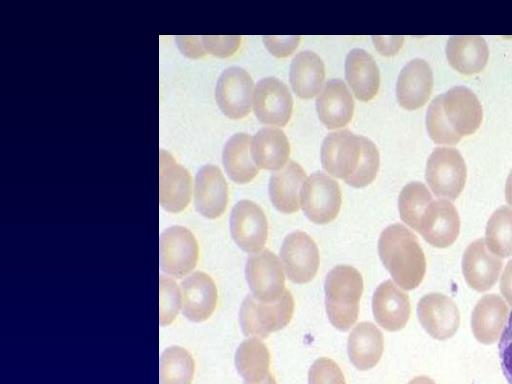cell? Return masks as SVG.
<instances>
[{
	"instance_id": "obj_1",
	"label": "cell",
	"mask_w": 512,
	"mask_h": 384,
	"mask_svg": "<svg viewBox=\"0 0 512 384\" xmlns=\"http://www.w3.org/2000/svg\"><path fill=\"white\" fill-rule=\"evenodd\" d=\"M323 168L352 187L369 185L376 177L379 152L367 137L347 129L330 132L321 146Z\"/></svg>"
},
{
	"instance_id": "obj_2",
	"label": "cell",
	"mask_w": 512,
	"mask_h": 384,
	"mask_svg": "<svg viewBox=\"0 0 512 384\" xmlns=\"http://www.w3.org/2000/svg\"><path fill=\"white\" fill-rule=\"evenodd\" d=\"M381 262L404 290L418 287L426 272L425 254L413 232L402 224L386 227L378 240Z\"/></svg>"
},
{
	"instance_id": "obj_3",
	"label": "cell",
	"mask_w": 512,
	"mask_h": 384,
	"mask_svg": "<svg viewBox=\"0 0 512 384\" xmlns=\"http://www.w3.org/2000/svg\"><path fill=\"white\" fill-rule=\"evenodd\" d=\"M363 286L362 275L352 266L337 265L328 272L324 283L325 307L336 329L347 331L356 322Z\"/></svg>"
},
{
	"instance_id": "obj_4",
	"label": "cell",
	"mask_w": 512,
	"mask_h": 384,
	"mask_svg": "<svg viewBox=\"0 0 512 384\" xmlns=\"http://www.w3.org/2000/svg\"><path fill=\"white\" fill-rule=\"evenodd\" d=\"M294 300L291 293L277 301L264 302L249 294L243 300L239 311V322L245 336L266 338L272 332L287 326L292 319Z\"/></svg>"
},
{
	"instance_id": "obj_5",
	"label": "cell",
	"mask_w": 512,
	"mask_h": 384,
	"mask_svg": "<svg viewBox=\"0 0 512 384\" xmlns=\"http://www.w3.org/2000/svg\"><path fill=\"white\" fill-rule=\"evenodd\" d=\"M425 176L436 196L455 200L465 186L467 168L457 149L437 147L427 160Z\"/></svg>"
},
{
	"instance_id": "obj_6",
	"label": "cell",
	"mask_w": 512,
	"mask_h": 384,
	"mask_svg": "<svg viewBox=\"0 0 512 384\" xmlns=\"http://www.w3.org/2000/svg\"><path fill=\"white\" fill-rule=\"evenodd\" d=\"M300 202L312 222L327 224L333 221L341 207L338 182L321 171L312 173L303 185Z\"/></svg>"
},
{
	"instance_id": "obj_7",
	"label": "cell",
	"mask_w": 512,
	"mask_h": 384,
	"mask_svg": "<svg viewBox=\"0 0 512 384\" xmlns=\"http://www.w3.org/2000/svg\"><path fill=\"white\" fill-rule=\"evenodd\" d=\"M161 270L173 277L191 272L198 260V244L193 233L183 226H171L160 235Z\"/></svg>"
},
{
	"instance_id": "obj_8",
	"label": "cell",
	"mask_w": 512,
	"mask_h": 384,
	"mask_svg": "<svg viewBox=\"0 0 512 384\" xmlns=\"http://www.w3.org/2000/svg\"><path fill=\"white\" fill-rule=\"evenodd\" d=\"M245 277L251 294L261 301H277L286 292L282 264L270 250L264 249L249 256Z\"/></svg>"
},
{
	"instance_id": "obj_9",
	"label": "cell",
	"mask_w": 512,
	"mask_h": 384,
	"mask_svg": "<svg viewBox=\"0 0 512 384\" xmlns=\"http://www.w3.org/2000/svg\"><path fill=\"white\" fill-rule=\"evenodd\" d=\"M438 96L445 123L454 135L461 139L479 128L482 106L470 89L456 86Z\"/></svg>"
},
{
	"instance_id": "obj_10",
	"label": "cell",
	"mask_w": 512,
	"mask_h": 384,
	"mask_svg": "<svg viewBox=\"0 0 512 384\" xmlns=\"http://www.w3.org/2000/svg\"><path fill=\"white\" fill-rule=\"evenodd\" d=\"M280 258L288 278L298 284L311 281L320 264L316 243L300 230L293 231L284 238Z\"/></svg>"
},
{
	"instance_id": "obj_11",
	"label": "cell",
	"mask_w": 512,
	"mask_h": 384,
	"mask_svg": "<svg viewBox=\"0 0 512 384\" xmlns=\"http://www.w3.org/2000/svg\"><path fill=\"white\" fill-rule=\"evenodd\" d=\"M254 84L250 74L241 67H229L218 78L216 102L225 116L240 119L251 110Z\"/></svg>"
},
{
	"instance_id": "obj_12",
	"label": "cell",
	"mask_w": 512,
	"mask_h": 384,
	"mask_svg": "<svg viewBox=\"0 0 512 384\" xmlns=\"http://www.w3.org/2000/svg\"><path fill=\"white\" fill-rule=\"evenodd\" d=\"M230 232L239 248L248 253L261 251L268 236V222L263 210L254 202H237L230 214Z\"/></svg>"
},
{
	"instance_id": "obj_13",
	"label": "cell",
	"mask_w": 512,
	"mask_h": 384,
	"mask_svg": "<svg viewBox=\"0 0 512 384\" xmlns=\"http://www.w3.org/2000/svg\"><path fill=\"white\" fill-rule=\"evenodd\" d=\"M253 109L264 124L284 126L293 109V99L285 83L275 77L259 80L254 89Z\"/></svg>"
},
{
	"instance_id": "obj_14",
	"label": "cell",
	"mask_w": 512,
	"mask_h": 384,
	"mask_svg": "<svg viewBox=\"0 0 512 384\" xmlns=\"http://www.w3.org/2000/svg\"><path fill=\"white\" fill-rule=\"evenodd\" d=\"M417 314L425 331L437 340L451 338L460 325V313L456 304L441 293L424 295L418 302Z\"/></svg>"
},
{
	"instance_id": "obj_15",
	"label": "cell",
	"mask_w": 512,
	"mask_h": 384,
	"mask_svg": "<svg viewBox=\"0 0 512 384\" xmlns=\"http://www.w3.org/2000/svg\"><path fill=\"white\" fill-rule=\"evenodd\" d=\"M159 167L160 205L168 212H181L191 198L190 174L165 150H160Z\"/></svg>"
},
{
	"instance_id": "obj_16",
	"label": "cell",
	"mask_w": 512,
	"mask_h": 384,
	"mask_svg": "<svg viewBox=\"0 0 512 384\" xmlns=\"http://www.w3.org/2000/svg\"><path fill=\"white\" fill-rule=\"evenodd\" d=\"M418 232L430 245L446 248L460 232V218L455 206L447 199L433 200L426 209Z\"/></svg>"
},
{
	"instance_id": "obj_17",
	"label": "cell",
	"mask_w": 512,
	"mask_h": 384,
	"mask_svg": "<svg viewBox=\"0 0 512 384\" xmlns=\"http://www.w3.org/2000/svg\"><path fill=\"white\" fill-rule=\"evenodd\" d=\"M194 203L204 217L215 219L226 210L228 186L219 167L212 164L202 166L195 177Z\"/></svg>"
},
{
	"instance_id": "obj_18",
	"label": "cell",
	"mask_w": 512,
	"mask_h": 384,
	"mask_svg": "<svg viewBox=\"0 0 512 384\" xmlns=\"http://www.w3.org/2000/svg\"><path fill=\"white\" fill-rule=\"evenodd\" d=\"M501 268V259L488 249L484 239L473 241L463 254L464 278L476 291L484 292L492 288L498 280Z\"/></svg>"
},
{
	"instance_id": "obj_19",
	"label": "cell",
	"mask_w": 512,
	"mask_h": 384,
	"mask_svg": "<svg viewBox=\"0 0 512 384\" xmlns=\"http://www.w3.org/2000/svg\"><path fill=\"white\" fill-rule=\"evenodd\" d=\"M432 87L430 65L423 59H413L399 73L396 83L398 103L407 110L418 109L428 101Z\"/></svg>"
},
{
	"instance_id": "obj_20",
	"label": "cell",
	"mask_w": 512,
	"mask_h": 384,
	"mask_svg": "<svg viewBox=\"0 0 512 384\" xmlns=\"http://www.w3.org/2000/svg\"><path fill=\"white\" fill-rule=\"evenodd\" d=\"M372 311L376 322L385 330H401L411 313L409 297L391 280H387L373 294Z\"/></svg>"
},
{
	"instance_id": "obj_21",
	"label": "cell",
	"mask_w": 512,
	"mask_h": 384,
	"mask_svg": "<svg viewBox=\"0 0 512 384\" xmlns=\"http://www.w3.org/2000/svg\"><path fill=\"white\" fill-rule=\"evenodd\" d=\"M181 288L183 315L193 322L207 320L217 304V288L212 278L196 271L182 281Z\"/></svg>"
},
{
	"instance_id": "obj_22",
	"label": "cell",
	"mask_w": 512,
	"mask_h": 384,
	"mask_svg": "<svg viewBox=\"0 0 512 384\" xmlns=\"http://www.w3.org/2000/svg\"><path fill=\"white\" fill-rule=\"evenodd\" d=\"M316 110L321 122L328 129L347 125L354 112V100L341 79H330L316 99Z\"/></svg>"
},
{
	"instance_id": "obj_23",
	"label": "cell",
	"mask_w": 512,
	"mask_h": 384,
	"mask_svg": "<svg viewBox=\"0 0 512 384\" xmlns=\"http://www.w3.org/2000/svg\"><path fill=\"white\" fill-rule=\"evenodd\" d=\"M307 179L304 169L295 161L274 171L269 180V197L274 207L282 213L298 211L301 192Z\"/></svg>"
},
{
	"instance_id": "obj_24",
	"label": "cell",
	"mask_w": 512,
	"mask_h": 384,
	"mask_svg": "<svg viewBox=\"0 0 512 384\" xmlns=\"http://www.w3.org/2000/svg\"><path fill=\"white\" fill-rule=\"evenodd\" d=\"M345 77L354 95L361 101L371 100L378 92V66L374 58L361 48H354L347 54Z\"/></svg>"
},
{
	"instance_id": "obj_25",
	"label": "cell",
	"mask_w": 512,
	"mask_h": 384,
	"mask_svg": "<svg viewBox=\"0 0 512 384\" xmlns=\"http://www.w3.org/2000/svg\"><path fill=\"white\" fill-rule=\"evenodd\" d=\"M509 309L496 294L484 295L475 305L471 315L474 337L483 344L494 343L507 322Z\"/></svg>"
},
{
	"instance_id": "obj_26",
	"label": "cell",
	"mask_w": 512,
	"mask_h": 384,
	"mask_svg": "<svg viewBox=\"0 0 512 384\" xmlns=\"http://www.w3.org/2000/svg\"><path fill=\"white\" fill-rule=\"evenodd\" d=\"M446 55L448 62L455 70L471 75L485 67L489 50L481 36L454 35L447 41Z\"/></svg>"
},
{
	"instance_id": "obj_27",
	"label": "cell",
	"mask_w": 512,
	"mask_h": 384,
	"mask_svg": "<svg viewBox=\"0 0 512 384\" xmlns=\"http://www.w3.org/2000/svg\"><path fill=\"white\" fill-rule=\"evenodd\" d=\"M250 151L258 168L276 171L285 166L290 144L281 129L263 127L252 137Z\"/></svg>"
},
{
	"instance_id": "obj_28",
	"label": "cell",
	"mask_w": 512,
	"mask_h": 384,
	"mask_svg": "<svg viewBox=\"0 0 512 384\" xmlns=\"http://www.w3.org/2000/svg\"><path fill=\"white\" fill-rule=\"evenodd\" d=\"M383 348V334L370 322L357 324L348 337V356L359 370L373 368L379 362Z\"/></svg>"
},
{
	"instance_id": "obj_29",
	"label": "cell",
	"mask_w": 512,
	"mask_h": 384,
	"mask_svg": "<svg viewBox=\"0 0 512 384\" xmlns=\"http://www.w3.org/2000/svg\"><path fill=\"white\" fill-rule=\"evenodd\" d=\"M325 67L313 51H301L291 61L289 80L294 93L303 99L314 97L323 88Z\"/></svg>"
},
{
	"instance_id": "obj_30",
	"label": "cell",
	"mask_w": 512,
	"mask_h": 384,
	"mask_svg": "<svg viewBox=\"0 0 512 384\" xmlns=\"http://www.w3.org/2000/svg\"><path fill=\"white\" fill-rule=\"evenodd\" d=\"M251 140L250 134L239 132L232 135L224 146L223 165L230 179L236 183H248L258 173L259 168L250 151Z\"/></svg>"
},
{
	"instance_id": "obj_31",
	"label": "cell",
	"mask_w": 512,
	"mask_h": 384,
	"mask_svg": "<svg viewBox=\"0 0 512 384\" xmlns=\"http://www.w3.org/2000/svg\"><path fill=\"white\" fill-rule=\"evenodd\" d=\"M235 366L244 381H256L269 373L270 354L258 338L241 342L235 353Z\"/></svg>"
},
{
	"instance_id": "obj_32",
	"label": "cell",
	"mask_w": 512,
	"mask_h": 384,
	"mask_svg": "<svg viewBox=\"0 0 512 384\" xmlns=\"http://www.w3.org/2000/svg\"><path fill=\"white\" fill-rule=\"evenodd\" d=\"M432 201L430 191L422 182L412 181L406 184L398 198L401 220L418 231L424 213Z\"/></svg>"
},
{
	"instance_id": "obj_33",
	"label": "cell",
	"mask_w": 512,
	"mask_h": 384,
	"mask_svg": "<svg viewBox=\"0 0 512 384\" xmlns=\"http://www.w3.org/2000/svg\"><path fill=\"white\" fill-rule=\"evenodd\" d=\"M194 360L189 352L179 346L166 348L160 357V384H191Z\"/></svg>"
},
{
	"instance_id": "obj_34",
	"label": "cell",
	"mask_w": 512,
	"mask_h": 384,
	"mask_svg": "<svg viewBox=\"0 0 512 384\" xmlns=\"http://www.w3.org/2000/svg\"><path fill=\"white\" fill-rule=\"evenodd\" d=\"M485 243L498 257L512 255V208L502 206L494 211L486 225Z\"/></svg>"
},
{
	"instance_id": "obj_35",
	"label": "cell",
	"mask_w": 512,
	"mask_h": 384,
	"mask_svg": "<svg viewBox=\"0 0 512 384\" xmlns=\"http://www.w3.org/2000/svg\"><path fill=\"white\" fill-rule=\"evenodd\" d=\"M180 290L173 279L160 276V324H171L180 308Z\"/></svg>"
},
{
	"instance_id": "obj_36",
	"label": "cell",
	"mask_w": 512,
	"mask_h": 384,
	"mask_svg": "<svg viewBox=\"0 0 512 384\" xmlns=\"http://www.w3.org/2000/svg\"><path fill=\"white\" fill-rule=\"evenodd\" d=\"M308 384H346V381L342 370L334 360L320 357L309 369Z\"/></svg>"
},
{
	"instance_id": "obj_37",
	"label": "cell",
	"mask_w": 512,
	"mask_h": 384,
	"mask_svg": "<svg viewBox=\"0 0 512 384\" xmlns=\"http://www.w3.org/2000/svg\"><path fill=\"white\" fill-rule=\"evenodd\" d=\"M205 53L217 57H229L234 54L241 43L240 36H201Z\"/></svg>"
},
{
	"instance_id": "obj_38",
	"label": "cell",
	"mask_w": 512,
	"mask_h": 384,
	"mask_svg": "<svg viewBox=\"0 0 512 384\" xmlns=\"http://www.w3.org/2000/svg\"><path fill=\"white\" fill-rule=\"evenodd\" d=\"M498 349L502 372L508 384H512V311L501 334Z\"/></svg>"
},
{
	"instance_id": "obj_39",
	"label": "cell",
	"mask_w": 512,
	"mask_h": 384,
	"mask_svg": "<svg viewBox=\"0 0 512 384\" xmlns=\"http://www.w3.org/2000/svg\"><path fill=\"white\" fill-rule=\"evenodd\" d=\"M267 50L276 57H287L292 54L300 42V36H263Z\"/></svg>"
},
{
	"instance_id": "obj_40",
	"label": "cell",
	"mask_w": 512,
	"mask_h": 384,
	"mask_svg": "<svg viewBox=\"0 0 512 384\" xmlns=\"http://www.w3.org/2000/svg\"><path fill=\"white\" fill-rule=\"evenodd\" d=\"M176 43L182 54L189 58H200L206 53L202 46L201 36H176Z\"/></svg>"
},
{
	"instance_id": "obj_41",
	"label": "cell",
	"mask_w": 512,
	"mask_h": 384,
	"mask_svg": "<svg viewBox=\"0 0 512 384\" xmlns=\"http://www.w3.org/2000/svg\"><path fill=\"white\" fill-rule=\"evenodd\" d=\"M376 50L384 56L396 54L403 45V36H372Z\"/></svg>"
},
{
	"instance_id": "obj_42",
	"label": "cell",
	"mask_w": 512,
	"mask_h": 384,
	"mask_svg": "<svg viewBox=\"0 0 512 384\" xmlns=\"http://www.w3.org/2000/svg\"><path fill=\"white\" fill-rule=\"evenodd\" d=\"M500 291L507 303L512 306V259L507 263L502 274Z\"/></svg>"
},
{
	"instance_id": "obj_43",
	"label": "cell",
	"mask_w": 512,
	"mask_h": 384,
	"mask_svg": "<svg viewBox=\"0 0 512 384\" xmlns=\"http://www.w3.org/2000/svg\"><path fill=\"white\" fill-rule=\"evenodd\" d=\"M505 198L507 203L512 206V170L510 171L505 185Z\"/></svg>"
},
{
	"instance_id": "obj_44",
	"label": "cell",
	"mask_w": 512,
	"mask_h": 384,
	"mask_svg": "<svg viewBox=\"0 0 512 384\" xmlns=\"http://www.w3.org/2000/svg\"><path fill=\"white\" fill-rule=\"evenodd\" d=\"M244 384H276V381L272 374L269 372L263 378L256 381H244Z\"/></svg>"
},
{
	"instance_id": "obj_45",
	"label": "cell",
	"mask_w": 512,
	"mask_h": 384,
	"mask_svg": "<svg viewBox=\"0 0 512 384\" xmlns=\"http://www.w3.org/2000/svg\"><path fill=\"white\" fill-rule=\"evenodd\" d=\"M408 384H436L431 378L426 376H418L412 379Z\"/></svg>"
}]
</instances>
